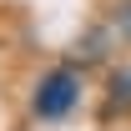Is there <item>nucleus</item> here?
Returning <instances> with one entry per match:
<instances>
[{"label": "nucleus", "mask_w": 131, "mask_h": 131, "mask_svg": "<svg viewBox=\"0 0 131 131\" xmlns=\"http://www.w3.org/2000/svg\"><path fill=\"white\" fill-rule=\"evenodd\" d=\"M81 96H86V71L76 61H61L30 86V116L35 121H66L81 106Z\"/></svg>", "instance_id": "nucleus-1"}, {"label": "nucleus", "mask_w": 131, "mask_h": 131, "mask_svg": "<svg viewBox=\"0 0 131 131\" xmlns=\"http://www.w3.org/2000/svg\"><path fill=\"white\" fill-rule=\"evenodd\" d=\"M101 116H106V121L131 116V61L106 66V81H101Z\"/></svg>", "instance_id": "nucleus-2"}, {"label": "nucleus", "mask_w": 131, "mask_h": 131, "mask_svg": "<svg viewBox=\"0 0 131 131\" xmlns=\"http://www.w3.org/2000/svg\"><path fill=\"white\" fill-rule=\"evenodd\" d=\"M111 40H116L111 20H101V25H91V30L71 46V56H66V61H76L81 71H86V66H106V61H111Z\"/></svg>", "instance_id": "nucleus-3"}, {"label": "nucleus", "mask_w": 131, "mask_h": 131, "mask_svg": "<svg viewBox=\"0 0 131 131\" xmlns=\"http://www.w3.org/2000/svg\"><path fill=\"white\" fill-rule=\"evenodd\" d=\"M106 20H111V30L121 35V40H131V0H111Z\"/></svg>", "instance_id": "nucleus-4"}]
</instances>
